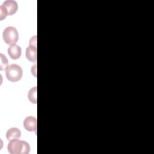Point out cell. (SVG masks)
Here are the masks:
<instances>
[{"instance_id": "1", "label": "cell", "mask_w": 154, "mask_h": 154, "mask_svg": "<svg viewBox=\"0 0 154 154\" xmlns=\"http://www.w3.org/2000/svg\"><path fill=\"white\" fill-rule=\"evenodd\" d=\"M7 149L10 154H28L30 151V146L25 141L14 139L9 141Z\"/></svg>"}, {"instance_id": "2", "label": "cell", "mask_w": 154, "mask_h": 154, "mask_svg": "<svg viewBox=\"0 0 154 154\" xmlns=\"http://www.w3.org/2000/svg\"><path fill=\"white\" fill-rule=\"evenodd\" d=\"M18 9V5L14 0L5 1L0 6V18L2 20L7 16H11L16 13Z\"/></svg>"}, {"instance_id": "3", "label": "cell", "mask_w": 154, "mask_h": 154, "mask_svg": "<svg viewBox=\"0 0 154 154\" xmlns=\"http://www.w3.org/2000/svg\"><path fill=\"white\" fill-rule=\"evenodd\" d=\"M5 75L8 81L11 82H17L22 78L23 70L19 65L12 64L8 66L6 68Z\"/></svg>"}, {"instance_id": "4", "label": "cell", "mask_w": 154, "mask_h": 154, "mask_svg": "<svg viewBox=\"0 0 154 154\" xmlns=\"http://www.w3.org/2000/svg\"><path fill=\"white\" fill-rule=\"evenodd\" d=\"M2 37L6 44L9 45H15L19 38L18 31L13 26H8L4 29L2 33Z\"/></svg>"}, {"instance_id": "5", "label": "cell", "mask_w": 154, "mask_h": 154, "mask_svg": "<svg viewBox=\"0 0 154 154\" xmlns=\"http://www.w3.org/2000/svg\"><path fill=\"white\" fill-rule=\"evenodd\" d=\"M23 126L25 129L29 132L35 131L37 130V119L33 116L26 117L23 121Z\"/></svg>"}, {"instance_id": "6", "label": "cell", "mask_w": 154, "mask_h": 154, "mask_svg": "<svg viewBox=\"0 0 154 154\" xmlns=\"http://www.w3.org/2000/svg\"><path fill=\"white\" fill-rule=\"evenodd\" d=\"M8 54L10 57L13 60L18 59L22 53L21 48L17 45H10L8 48Z\"/></svg>"}, {"instance_id": "7", "label": "cell", "mask_w": 154, "mask_h": 154, "mask_svg": "<svg viewBox=\"0 0 154 154\" xmlns=\"http://www.w3.org/2000/svg\"><path fill=\"white\" fill-rule=\"evenodd\" d=\"M26 58L32 62H36L37 60V49L36 46H29L25 52Z\"/></svg>"}, {"instance_id": "8", "label": "cell", "mask_w": 154, "mask_h": 154, "mask_svg": "<svg viewBox=\"0 0 154 154\" xmlns=\"http://www.w3.org/2000/svg\"><path fill=\"white\" fill-rule=\"evenodd\" d=\"M21 132L17 128H10L6 132V138L7 140L10 141L14 139H19L20 137Z\"/></svg>"}, {"instance_id": "9", "label": "cell", "mask_w": 154, "mask_h": 154, "mask_svg": "<svg viewBox=\"0 0 154 154\" xmlns=\"http://www.w3.org/2000/svg\"><path fill=\"white\" fill-rule=\"evenodd\" d=\"M37 87L35 86L31 88L28 93V99L32 103H37Z\"/></svg>"}, {"instance_id": "10", "label": "cell", "mask_w": 154, "mask_h": 154, "mask_svg": "<svg viewBox=\"0 0 154 154\" xmlns=\"http://www.w3.org/2000/svg\"><path fill=\"white\" fill-rule=\"evenodd\" d=\"M1 55V64H0V70H5L7 66H8V61L7 57L2 54H0Z\"/></svg>"}, {"instance_id": "11", "label": "cell", "mask_w": 154, "mask_h": 154, "mask_svg": "<svg viewBox=\"0 0 154 154\" xmlns=\"http://www.w3.org/2000/svg\"><path fill=\"white\" fill-rule=\"evenodd\" d=\"M29 46L37 47V35H34L31 37L29 40Z\"/></svg>"}]
</instances>
